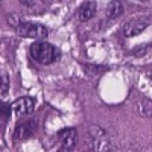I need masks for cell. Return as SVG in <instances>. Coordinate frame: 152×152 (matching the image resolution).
Masks as SVG:
<instances>
[{"instance_id":"obj_10","label":"cell","mask_w":152,"mask_h":152,"mask_svg":"<svg viewBox=\"0 0 152 152\" xmlns=\"http://www.w3.org/2000/svg\"><path fill=\"white\" fill-rule=\"evenodd\" d=\"M8 87H9V79H8V75H2V96H5L8 93Z\"/></svg>"},{"instance_id":"obj_2","label":"cell","mask_w":152,"mask_h":152,"mask_svg":"<svg viewBox=\"0 0 152 152\" xmlns=\"http://www.w3.org/2000/svg\"><path fill=\"white\" fill-rule=\"evenodd\" d=\"M31 56L40 64H52L59 58V52L52 44L38 41L31 46Z\"/></svg>"},{"instance_id":"obj_7","label":"cell","mask_w":152,"mask_h":152,"mask_svg":"<svg viewBox=\"0 0 152 152\" xmlns=\"http://www.w3.org/2000/svg\"><path fill=\"white\" fill-rule=\"evenodd\" d=\"M96 14V2H84L78 11V18L81 21H87L93 18Z\"/></svg>"},{"instance_id":"obj_6","label":"cell","mask_w":152,"mask_h":152,"mask_svg":"<svg viewBox=\"0 0 152 152\" xmlns=\"http://www.w3.org/2000/svg\"><path fill=\"white\" fill-rule=\"evenodd\" d=\"M148 28V21L145 20H131L123 26V35L125 37H135L140 32H143Z\"/></svg>"},{"instance_id":"obj_4","label":"cell","mask_w":152,"mask_h":152,"mask_svg":"<svg viewBox=\"0 0 152 152\" xmlns=\"http://www.w3.org/2000/svg\"><path fill=\"white\" fill-rule=\"evenodd\" d=\"M11 108H12V113H14L17 117L28 116V114H31L34 111V108H35V100L32 97L24 96V97L17 99L15 102L11 105Z\"/></svg>"},{"instance_id":"obj_3","label":"cell","mask_w":152,"mask_h":152,"mask_svg":"<svg viewBox=\"0 0 152 152\" xmlns=\"http://www.w3.org/2000/svg\"><path fill=\"white\" fill-rule=\"evenodd\" d=\"M17 34L24 38H34V40H44L49 35V31L46 26L38 23H21L15 28Z\"/></svg>"},{"instance_id":"obj_5","label":"cell","mask_w":152,"mask_h":152,"mask_svg":"<svg viewBox=\"0 0 152 152\" xmlns=\"http://www.w3.org/2000/svg\"><path fill=\"white\" fill-rule=\"evenodd\" d=\"M59 135H61V149H59V152H70L76 146V142H78V132H76V129L75 128L66 129Z\"/></svg>"},{"instance_id":"obj_1","label":"cell","mask_w":152,"mask_h":152,"mask_svg":"<svg viewBox=\"0 0 152 152\" xmlns=\"http://www.w3.org/2000/svg\"><path fill=\"white\" fill-rule=\"evenodd\" d=\"M85 148L90 152H108L111 143L104 129H100L96 125H91L88 126L85 134Z\"/></svg>"},{"instance_id":"obj_8","label":"cell","mask_w":152,"mask_h":152,"mask_svg":"<svg viewBox=\"0 0 152 152\" xmlns=\"http://www.w3.org/2000/svg\"><path fill=\"white\" fill-rule=\"evenodd\" d=\"M34 131H35V122H24V123L17 126L15 137H18V138H28Z\"/></svg>"},{"instance_id":"obj_11","label":"cell","mask_w":152,"mask_h":152,"mask_svg":"<svg viewBox=\"0 0 152 152\" xmlns=\"http://www.w3.org/2000/svg\"><path fill=\"white\" fill-rule=\"evenodd\" d=\"M9 110H12V108H9V107H6V104H2V113H3V117H9Z\"/></svg>"},{"instance_id":"obj_9","label":"cell","mask_w":152,"mask_h":152,"mask_svg":"<svg viewBox=\"0 0 152 152\" xmlns=\"http://www.w3.org/2000/svg\"><path fill=\"white\" fill-rule=\"evenodd\" d=\"M123 14V5L122 2H111L108 6V17L110 18H116Z\"/></svg>"}]
</instances>
